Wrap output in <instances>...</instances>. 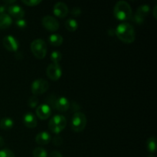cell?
I'll return each mask as SVG.
<instances>
[{
  "instance_id": "cell-1",
  "label": "cell",
  "mask_w": 157,
  "mask_h": 157,
  "mask_svg": "<svg viewBox=\"0 0 157 157\" xmlns=\"http://www.w3.org/2000/svg\"><path fill=\"white\" fill-rule=\"evenodd\" d=\"M115 35L121 41L127 44L133 43L136 38L134 28L127 22L120 24L115 29Z\"/></svg>"
},
{
  "instance_id": "cell-2",
  "label": "cell",
  "mask_w": 157,
  "mask_h": 157,
  "mask_svg": "<svg viewBox=\"0 0 157 157\" xmlns=\"http://www.w3.org/2000/svg\"><path fill=\"white\" fill-rule=\"evenodd\" d=\"M113 15L120 21H127L133 15L131 6L126 1H119L116 3L113 9Z\"/></svg>"
},
{
  "instance_id": "cell-3",
  "label": "cell",
  "mask_w": 157,
  "mask_h": 157,
  "mask_svg": "<svg viewBox=\"0 0 157 157\" xmlns=\"http://www.w3.org/2000/svg\"><path fill=\"white\" fill-rule=\"evenodd\" d=\"M67 121L63 115H55L48 123V129L52 133L59 134L65 128Z\"/></svg>"
},
{
  "instance_id": "cell-4",
  "label": "cell",
  "mask_w": 157,
  "mask_h": 157,
  "mask_svg": "<svg viewBox=\"0 0 157 157\" xmlns=\"http://www.w3.org/2000/svg\"><path fill=\"white\" fill-rule=\"evenodd\" d=\"M87 125V118L83 113L77 112L72 117L71 121V127L73 131L80 133L85 129Z\"/></svg>"
},
{
  "instance_id": "cell-5",
  "label": "cell",
  "mask_w": 157,
  "mask_h": 157,
  "mask_svg": "<svg viewBox=\"0 0 157 157\" xmlns=\"http://www.w3.org/2000/svg\"><path fill=\"white\" fill-rule=\"evenodd\" d=\"M31 50L38 59H43L47 54V44L42 39L34 40L31 43Z\"/></svg>"
},
{
  "instance_id": "cell-6",
  "label": "cell",
  "mask_w": 157,
  "mask_h": 157,
  "mask_svg": "<svg viewBox=\"0 0 157 157\" xmlns=\"http://www.w3.org/2000/svg\"><path fill=\"white\" fill-rule=\"evenodd\" d=\"M49 84L46 80L43 78H38L33 81L32 84V92L34 96L41 95L45 93L48 90Z\"/></svg>"
},
{
  "instance_id": "cell-7",
  "label": "cell",
  "mask_w": 157,
  "mask_h": 157,
  "mask_svg": "<svg viewBox=\"0 0 157 157\" xmlns=\"http://www.w3.org/2000/svg\"><path fill=\"white\" fill-rule=\"evenodd\" d=\"M46 74H47V76L48 77L49 79L56 81L59 80L61 77L62 70H61V67L59 65V64L52 63L48 66L47 69H46Z\"/></svg>"
},
{
  "instance_id": "cell-8",
  "label": "cell",
  "mask_w": 157,
  "mask_h": 157,
  "mask_svg": "<svg viewBox=\"0 0 157 157\" xmlns=\"http://www.w3.org/2000/svg\"><path fill=\"white\" fill-rule=\"evenodd\" d=\"M41 23H42L43 26L49 32H55L60 27L58 20L55 17L51 16V15H46V16L43 17Z\"/></svg>"
},
{
  "instance_id": "cell-9",
  "label": "cell",
  "mask_w": 157,
  "mask_h": 157,
  "mask_svg": "<svg viewBox=\"0 0 157 157\" xmlns=\"http://www.w3.org/2000/svg\"><path fill=\"white\" fill-rule=\"evenodd\" d=\"M2 44L5 48L11 52H17L18 48V42L12 35H6L3 38Z\"/></svg>"
},
{
  "instance_id": "cell-10",
  "label": "cell",
  "mask_w": 157,
  "mask_h": 157,
  "mask_svg": "<svg viewBox=\"0 0 157 157\" xmlns=\"http://www.w3.org/2000/svg\"><path fill=\"white\" fill-rule=\"evenodd\" d=\"M68 8H67V5L64 2H57L56 4L54 6L53 8V12L54 15L55 16L58 17V18H63L66 17L68 14Z\"/></svg>"
},
{
  "instance_id": "cell-11",
  "label": "cell",
  "mask_w": 157,
  "mask_h": 157,
  "mask_svg": "<svg viewBox=\"0 0 157 157\" xmlns=\"http://www.w3.org/2000/svg\"><path fill=\"white\" fill-rule=\"evenodd\" d=\"M7 11L10 16L17 18V19L23 18V17L25 15L24 9L21 6H18V5H11V6H8Z\"/></svg>"
},
{
  "instance_id": "cell-12",
  "label": "cell",
  "mask_w": 157,
  "mask_h": 157,
  "mask_svg": "<svg viewBox=\"0 0 157 157\" xmlns=\"http://www.w3.org/2000/svg\"><path fill=\"white\" fill-rule=\"evenodd\" d=\"M52 114V108L48 104H43L38 106L36 109V115L39 119L46 120Z\"/></svg>"
},
{
  "instance_id": "cell-13",
  "label": "cell",
  "mask_w": 157,
  "mask_h": 157,
  "mask_svg": "<svg viewBox=\"0 0 157 157\" xmlns=\"http://www.w3.org/2000/svg\"><path fill=\"white\" fill-rule=\"evenodd\" d=\"M71 104L68 100L64 97H60L55 101L54 108L56 109L59 112H65L70 108Z\"/></svg>"
},
{
  "instance_id": "cell-14",
  "label": "cell",
  "mask_w": 157,
  "mask_h": 157,
  "mask_svg": "<svg viewBox=\"0 0 157 157\" xmlns=\"http://www.w3.org/2000/svg\"><path fill=\"white\" fill-rule=\"evenodd\" d=\"M23 123L28 128H35L37 126V119L35 115L31 112L25 113L23 117Z\"/></svg>"
},
{
  "instance_id": "cell-15",
  "label": "cell",
  "mask_w": 157,
  "mask_h": 157,
  "mask_svg": "<svg viewBox=\"0 0 157 157\" xmlns=\"http://www.w3.org/2000/svg\"><path fill=\"white\" fill-rule=\"evenodd\" d=\"M52 140V136L48 132L43 131L38 133L35 136V142L39 145H47Z\"/></svg>"
},
{
  "instance_id": "cell-16",
  "label": "cell",
  "mask_w": 157,
  "mask_h": 157,
  "mask_svg": "<svg viewBox=\"0 0 157 157\" xmlns=\"http://www.w3.org/2000/svg\"><path fill=\"white\" fill-rule=\"evenodd\" d=\"M12 24V18L9 14L0 15V29H6Z\"/></svg>"
},
{
  "instance_id": "cell-17",
  "label": "cell",
  "mask_w": 157,
  "mask_h": 157,
  "mask_svg": "<svg viewBox=\"0 0 157 157\" xmlns=\"http://www.w3.org/2000/svg\"><path fill=\"white\" fill-rule=\"evenodd\" d=\"M63 41H64L63 37L59 34H52L48 37V42L50 43L51 45L55 46V47L61 45Z\"/></svg>"
},
{
  "instance_id": "cell-18",
  "label": "cell",
  "mask_w": 157,
  "mask_h": 157,
  "mask_svg": "<svg viewBox=\"0 0 157 157\" xmlns=\"http://www.w3.org/2000/svg\"><path fill=\"white\" fill-rule=\"evenodd\" d=\"M14 122L11 118L4 117L0 121V128L3 130H9L13 127Z\"/></svg>"
},
{
  "instance_id": "cell-19",
  "label": "cell",
  "mask_w": 157,
  "mask_h": 157,
  "mask_svg": "<svg viewBox=\"0 0 157 157\" xmlns=\"http://www.w3.org/2000/svg\"><path fill=\"white\" fill-rule=\"evenodd\" d=\"M64 26H65L66 29L69 32H75L78 28V23L74 18H68V19L66 20Z\"/></svg>"
},
{
  "instance_id": "cell-20",
  "label": "cell",
  "mask_w": 157,
  "mask_h": 157,
  "mask_svg": "<svg viewBox=\"0 0 157 157\" xmlns=\"http://www.w3.org/2000/svg\"><path fill=\"white\" fill-rule=\"evenodd\" d=\"M147 150L150 153H154L156 150V139L154 136H151L147 141Z\"/></svg>"
},
{
  "instance_id": "cell-21",
  "label": "cell",
  "mask_w": 157,
  "mask_h": 157,
  "mask_svg": "<svg viewBox=\"0 0 157 157\" xmlns=\"http://www.w3.org/2000/svg\"><path fill=\"white\" fill-rule=\"evenodd\" d=\"M150 8L149 6V5H141L139 7L137 8V10H136V14L140 15V16L145 18L149 13H150Z\"/></svg>"
},
{
  "instance_id": "cell-22",
  "label": "cell",
  "mask_w": 157,
  "mask_h": 157,
  "mask_svg": "<svg viewBox=\"0 0 157 157\" xmlns=\"http://www.w3.org/2000/svg\"><path fill=\"white\" fill-rule=\"evenodd\" d=\"M33 157H47L48 153L42 147H36L32 152Z\"/></svg>"
},
{
  "instance_id": "cell-23",
  "label": "cell",
  "mask_w": 157,
  "mask_h": 157,
  "mask_svg": "<svg viewBox=\"0 0 157 157\" xmlns=\"http://www.w3.org/2000/svg\"><path fill=\"white\" fill-rule=\"evenodd\" d=\"M61 58H62V55L60 52L58 51H55L51 54V60H52V63L55 64H58L59 61H61Z\"/></svg>"
},
{
  "instance_id": "cell-24",
  "label": "cell",
  "mask_w": 157,
  "mask_h": 157,
  "mask_svg": "<svg viewBox=\"0 0 157 157\" xmlns=\"http://www.w3.org/2000/svg\"><path fill=\"white\" fill-rule=\"evenodd\" d=\"M38 104V98L36 96H32L28 100V106L31 108H34Z\"/></svg>"
},
{
  "instance_id": "cell-25",
  "label": "cell",
  "mask_w": 157,
  "mask_h": 157,
  "mask_svg": "<svg viewBox=\"0 0 157 157\" xmlns=\"http://www.w3.org/2000/svg\"><path fill=\"white\" fill-rule=\"evenodd\" d=\"M0 157H15L12 150L9 149H4L0 150Z\"/></svg>"
},
{
  "instance_id": "cell-26",
  "label": "cell",
  "mask_w": 157,
  "mask_h": 157,
  "mask_svg": "<svg viewBox=\"0 0 157 157\" xmlns=\"http://www.w3.org/2000/svg\"><path fill=\"white\" fill-rule=\"evenodd\" d=\"M131 18H132V21H133V22L136 23V24H139V25L143 24L144 21V17L140 16V15H138V14H136V13L134 14L133 15H132Z\"/></svg>"
},
{
  "instance_id": "cell-27",
  "label": "cell",
  "mask_w": 157,
  "mask_h": 157,
  "mask_svg": "<svg viewBox=\"0 0 157 157\" xmlns=\"http://www.w3.org/2000/svg\"><path fill=\"white\" fill-rule=\"evenodd\" d=\"M21 2L28 6H36L41 2V0H22Z\"/></svg>"
},
{
  "instance_id": "cell-28",
  "label": "cell",
  "mask_w": 157,
  "mask_h": 157,
  "mask_svg": "<svg viewBox=\"0 0 157 157\" xmlns=\"http://www.w3.org/2000/svg\"><path fill=\"white\" fill-rule=\"evenodd\" d=\"M52 142H53V144L55 146L59 147V146H61V144H62L63 138L61 137V136H60V135L56 134L54 136L53 139H52Z\"/></svg>"
},
{
  "instance_id": "cell-29",
  "label": "cell",
  "mask_w": 157,
  "mask_h": 157,
  "mask_svg": "<svg viewBox=\"0 0 157 157\" xmlns=\"http://www.w3.org/2000/svg\"><path fill=\"white\" fill-rule=\"evenodd\" d=\"M15 25L19 29H25L27 26V22H26V21L25 19L21 18V19H17L15 21Z\"/></svg>"
},
{
  "instance_id": "cell-30",
  "label": "cell",
  "mask_w": 157,
  "mask_h": 157,
  "mask_svg": "<svg viewBox=\"0 0 157 157\" xmlns=\"http://www.w3.org/2000/svg\"><path fill=\"white\" fill-rule=\"evenodd\" d=\"M71 13V15H73V16L78 17L81 14V10L79 7H74L72 8Z\"/></svg>"
},
{
  "instance_id": "cell-31",
  "label": "cell",
  "mask_w": 157,
  "mask_h": 157,
  "mask_svg": "<svg viewBox=\"0 0 157 157\" xmlns=\"http://www.w3.org/2000/svg\"><path fill=\"white\" fill-rule=\"evenodd\" d=\"M48 157H63L61 153L58 151H52Z\"/></svg>"
},
{
  "instance_id": "cell-32",
  "label": "cell",
  "mask_w": 157,
  "mask_h": 157,
  "mask_svg": "<svg viewBox=\"0 0 157 157\" xmlns=\"http://www.w3.org/2000/svg\"><path fill=\"white\" fill-rule=\"evenodd\" d=\"M6 5H1L0 6V15L2 14H6V12L7 11V7Z\"/></svg>"
},
{
  "instance_id": "cell-33",
  "label": "cell",
  "mask_w": 157,
  "mask_h": 157,
  "mask_svg": "<svg viewBox=\"0 0 157 157\" xmlns=\"http://www.w3.org/2000/svg\"><path fill=\"white\" fill-rule=\"evenodd\" d=\"M156 10H157V6H155L154 8H153V16H154V18H157V15H156Z\"/></svg>"
},
{
  "instance_id": "cell-34",
  "label": "cell",
  "mask_w": 157,
  "mask_h": 157,
  "mask_svg": "<svg viewBox=\"0 0 157 157\" xmlns=\"http://www.w3.org/2000/svg\"><path fill=\"white\" fill-rule=\"evenodd\" d=\"M5 142H4V139L0 136V147H2L4 146Z\"/></svg>"
},
{
  "instance_id": "cell-35",
  "label": "cell",
  "mask_w": 157,
  "mask_h": 157,
  "mask_svg": "<svg viewBox=\"0 0 157 157\" xmlns=\"http://www.w3.org/2000/svg\"><path fill=\"white\" fill-rule=\"evenodd\" d=\"M108 34L110 35H115V29H110V30L108 31Z\"/></svg>"
},
{
  "instance_id": "cell-36",
  "label": "cell",
  "mask_w": 157,
  "mask_h": 157,
  "mask_svg": "<svg viewBox=\"0 0 157 157\" xmlns=\"http://www.w3.org/2000/svg\"><path fill=\"white\" fill-rule=\"evenodd\" d=\"M3 2H4L5 4H10L9 6H11V5H13V3H15V1H5Z\"/></svg>"
},
{
  "instance_id": "cell-37",
  "label": "cell",
  "mask_w": 157,
  "mask_h": 157,
  "mask_svg": "<svg viewBox=\"0 0 157 157\" xmlns=\"http://www.w3.org/2000/svg\"><path fill=\"white\" fill-rule=\"evenodd\" d=\"M149 157H154V156H153V155H150Z\"/></svg>"
}]
</instances>
